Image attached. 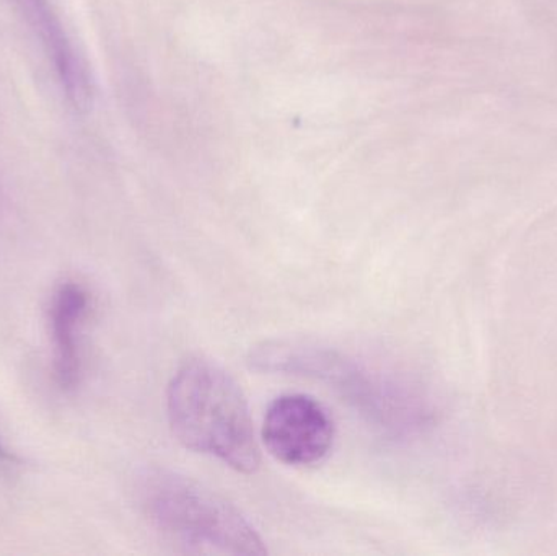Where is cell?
Here are the masks:
<instances>
[{"label":"cell","mask_w":557,"mask_h":556,"mask_svg":"<svg viewBox=\"0 0 557 556\" xmlns=\"http://www.w3.org/2000/svg\"><path fill=\"white\" fill-rule=\"evenodd\" d=\"M90 309V296L75 281H65L52 294L49 307L52 375L61 391L71 392L81 384L84 372L82 329Z\"/></svg>","instance_id":"5"},{"label":"cell","mask_w":557,"mask_h":556,"mask_svg":"<svg viewBox=\"0 0 557 556\" xmlns=\"http://www.w3.org/2000/svg\"><path fill=\"white\" fill-rule=\"evenodd\" d=\"M166 408L170 427L183 446L215 457L237 472L260 469L247 398L221 366L202 358L186 361L170 382Z\"/></svg>","instance_id":"1"},{"label":"cell","mask_w":557,"mask_h":556,"mask_svg":"<svg viewBox=\"0 0 557 556\" xmlns=\"http://www.w3.org/2000/svg\"><path fill=\"white\" fill-rule=\"evenodd\" d=\"M261 434L278 462L308 467L326 459L333 447L334 424L320 401L304 394H288L270 405Z\"/></svg>","instance_id":"3"},{"label":"cell","mask_w":557,"mask_h":556,"mask_svg":"<svg viewBox=\"0 0 557 556\" xmlns=\"http://www.w3.org/2000/svg\"><path fill=\"white\" fill-rule=\"evenodd\" d=\"M0 462H13V456L7 450L2 437H0Z\"/></svg>","instance_id":"6"},{"label":"cell","mask_w":557,"mask_h":556,"mask_svg":"<svg viewBox=\"0 0 557 556\" xmlns=\"http://www.w3.org/2000/svg\"><path fill=\"white\" fill-rule=\"evenodd\" d=\"M143 508L153 528L188 554H268L237 508L176 473L157 472L146 480Z\"/></svg>","instance_id":"2"},{"label":"cell","mask_w":557,"mask_h":556,"mask_svg":"<svg viewBox=\"0 0 557 556\" xmlns=\"http://www.w3.org/2000/svg\"><path fill=\"white\" fill-rule=\"evenodd\" d=\"M38 39L59 87L74 108H85L91 87L87 69L51 0H10Z\"/></svg>","instance_id":"4"}]
</instances>
